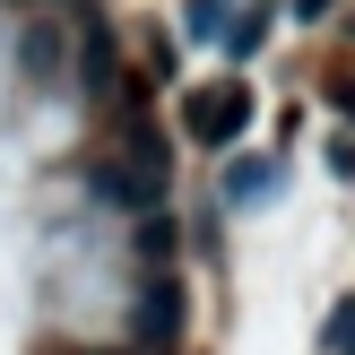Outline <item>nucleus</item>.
Wrapping results in <instances>:
<instances>
[{
    "mask_svg": "<svg viewBox=\"0 0 355 355\" xmlns=\"http://www.w3.org/2000/svg\"><path fill=\"white\" fill-rule=\"evenodd\" d=\"M243 121H252V96H243V87H200V96H191V130H200L208 148H225Z\"/></svg>",
    "mask_w": 355,
    "mask_h": 355,
    "instance_id": "1",
    "label": "nucleus"
},
{
    "mask_svg": "<svg viewBox=\"0 0 355 355\" xmlns=\"http://www.w3.org/2000/svg\"><path fill=\"white\" fill-rule=\"evenodd\" d=\"M329 355H355V304H338V321H329Z\"/></svg>",
    "mask_w": 355,
    "mask_h": 355,
    "instance_id": "2",
    "label": "nucleus"
}]
</instances>
